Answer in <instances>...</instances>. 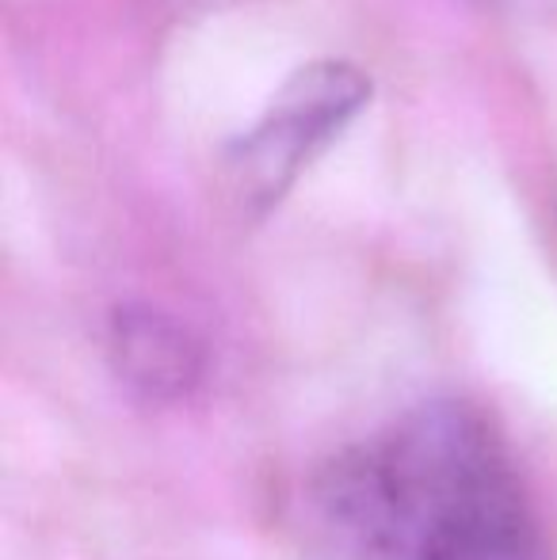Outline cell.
<instances>
[{
  "instance_id": "1",
  "label": "cell",
  "mask_w": 557,
  "mask_h": 560,
  "mask_svg": "<svg viewBox=\"0 0 557 560\" xmlns=\"http://www.w3.org/2000/svg\"><path fill=\"white\" fill-rule=\"evenodd\" d=\"M310 515L328 560H543L504 439L462 400H428L321 465Z\"/></svg>"
},
{
  "instance_id": "2",
  "label": "cell",
  "mask_w": 557,
  "mask_h": 560,
  "mask_svg": "<svg viewBox=\"0 0 557 560\" xmlns=\"http://www.w3.org/2000/svg\"><path fill=\"white\" fill-rule=\"evenodd\" d=\"M371 77L351 61H310L279 84L276 100L222 153V176L241 214L279 207L294 179L363 115Z\"/></svg>"
},
{
  "instance_id": "3",
  "label": "cell",
  "mask_w": 557,
  "mask_h": 560,
  "mask_svg": "<svg viewBox=\"0 0 557 560\" xmlns=\"http://www.w3.org/2000/svg\"><path fill=\"white\" fill-rule=\"evenodd\" d=\"M112 366L146 400H179L202 377V347L169 313L149 305L115 310L107 328Z\"/></svg>"
}]
</instances>
